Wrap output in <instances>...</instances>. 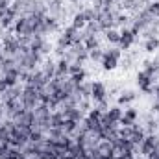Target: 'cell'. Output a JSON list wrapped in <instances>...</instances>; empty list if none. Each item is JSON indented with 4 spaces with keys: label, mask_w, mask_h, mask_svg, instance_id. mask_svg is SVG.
<instances>
[{
    "label": "cell",
    "mask_w": 159,
    "mask_h": 159,
    "mask_svg": "<svg viewBox=\"0 0 159 159\" xmlns=\"http://www.w3.org/2000/svg\"><path fill=\"white\" fill-rule=\"evenodd\" d=\"M120 59V50L119 48H113L109 52H104V57H102V67L106 70H113L117 65H119Z\"/></svg>",
    "instance_id": "6da1fadb"
},
{
    "label": "cell",
    "mask_w": 159,
    "mask_h": 159,
    "mask_svg": "<svg viewBox=\"0 0 159 159\" xmlns=\"http://www.w3.org/2000/svg\"><path fill=\"white\" fill-rule=\"evenodd\" d=\"M15 32L19 35H34V28H32V20L30 17H20L15 20Z\"/></svg>",
    "instance_id": "7a4b0ae2"
},
{
    "label": "cell",
    "mask_w": 159,
    "mask_h": 159,
    "mask_svg": "<svg viewBox=\"0 0 159 159\" xmlns=\"http://www.w3.org/2000/svg\"><path fill=\"white\" fill-rule=\"evenodd\" d=\"M106 96H107V91H106V85L104 83H100V81H94L93 85H91V98L94 100V102H104L106 100Z\"/></svg>",
    "instance_id": "3957f363"
},
{
    "label": "cell",
    "mask_w": 159,
    "mask_h": 159,
    "mask_svg": "<svg viewBox=\"0 0 159 159\" xmlns=\"http://www.w3.org/2000/svg\"><path fill=\"white\" fill-rule=\"evenodd\" d=\"M137 85H139V89H143V91H150L152 85H154V76L148 74L146 70H141V72L137 74Z\"/></svg>",
    "instance_id": "277c9868"
},
{
    "label": "cell",
    "mask_w": 159,
    "mask_h": 159,
    "mask_svg": "<svg viewBox=\"0 0 159 159\" xmlns=\"http://www.w3.org/2000/svg\"><path fill=\"white\" fill-rule=\"evenodd\" d=\"M159 146V141L156 135H146L144 137V141L141 143V152L144 154V156H150V152L154 150V148H157Z\"/></svg>",
    "instance_id": "5b68a950"
},
{
    "label": "cell",
    "mask_w": 159,
    "mask_h": 159,
    "mask_svg": "<svg viewBox=\"0 0 159 159\" xmlns=\"http://www.w3.org/2000/svg\"><path fill=\"white\" fill-rule=\"evenodd\" d=\"M2 48H4V56H15L20 50V44H19V41L13 39V37H6Z\"/></svg>",
    "instance_id": "8992f818"
},
{
    "label": "cell",
    "mask_w": 159,
    "mask_h": 159,
    "mask_svg": "<svg viewBox=\"0 0 159 159\" xmlns=\"http://www.w3.org/2000/svg\"><path fill=\"white\" fill-rule=\"evenodd\" d=\"M133 41H135V37L131 35V32H129V30H126V28H124V30L120 32L119 44H120V48H122V50H128V48L133 44Z\"/></svg>",
    "instance_id": "52a82bcc"
},
{
    "label": "cell",
    "mask_w": 159,
    "mask_h": 159,
    "mask_svg": "<svg viewBox=\"0 0 159 159\" xmlns=\"http://www.w3.org/2000/svg\"><path fill=\"white\" fill-rule=\"evenodd\" d=\"M65 115H63V111L61 113H54V115H50V128H54V129H63V124H65Z\"/></svg>",
    "instance_id": "ba28073f"
},
{
    "label": "cell",
    "mask_w": 159,
    "mask_h": 159,
    "mask_svg": "<svg viewBox=\"0 0 159 159\" xmlns=\"http://www.w3.org/2000/svg\"><path fill=\"white\" fill-rule=\"evenodd\" d=\"M122 115H124V111L120 109V107H109L107 111H106V119L111 120V122H120V119H122Z\"/></svg>",
    "instance_id": "9c48e42d"
},
{
    "label": "cell",
    "mask_w": 159,
    "mask_h": 159,
    "mask_svg": "<svg viewBox=\"0 0 159 159\" xmlns=\"http://www.w3.org/2000/svg\"><path fill=\"white\" fill-rule=\"evenodd\" d=\"M87 26V20H85V15H83V11H80L74 15V20H72V28H76V30H83Z\"/></svg>",
    "instance_id": "30bf717a"
},
{
    "label": "cell",
    "mask_w": 159,
    "mask_h": 159,
    "mask_svg": "<svg viewBox=\"0 0 159 159\" xmlns=\"http://www.w3.org/2000/svg\"><path fill=\"white\" fill-rule=\"evenodd\" d=\"M78 128H80V126H78V122H76V120L67 119V120H65V124H63V133H65V135H70V133H74Z\"/></svg>",
    "instance_id": "8fae6325"
},
{
    "label": "cell",
    "mask_w": 159,
    "mask_h": 159,
    "mask_svg": "<svg viewBox=\"0 0 159 159\" xmlns=\"http://www.w3.org/2000/svg\"><path fill=\"white\" fill-rule=\"evenodd\" d=\"M69 65H70L69 59L63 57V59L56 65V76H63V74H67V72H69Z\"/></svg>",
    "instance_id": "7c38bea8"
},
{
    "label": "cell",
    "mask_w": 159,
    "mask_h": 159,
    "mask_svg": "<svg viewBox=\"0 0 159 159\" xmlns=\"http://www.w3.org/2000/svg\"><path fill=\"white\" fill-rule=\"evenodd\" d=\"M157 48H159V39L157 37L152 35V37L146 39V43H144V50H146V52H156Z\"/></svg>",
    "instance_id": "4fadbf2b"
},
{
    "label": "cell",
    "mask_w": 159,
    "mask_h": 159,
    "mask_svg": "<svg viewBox=\"0 0 159 159\" xmlns=\"http://www.w3.org/2000/svg\"><path fill=\"white\" fill-rule=\"evenodd\" d=\"M83 80H85V72L80 70V72H76V74H70V80H69V81H70L74 87H78V85L83 83Z\"/></svg>",
    "instance_id": "5bb4252c"
},
{
    "label": "cell",
    "mask_w": 159,
    "mask_h": 159,
    "mask_svg": "<svg viewBox=\"0 0 159 159\" xmlns=\"http://www.w3.org/2000/svg\"><path fill=\"white\" fill-rule=\"evenodd\" d=\"M106 39L109 41V43H115V44H119V41H120V34L117 32V30L109 28V30L106 32Z\"/></svg>",
    "instance_id": "9a60e30c"
},
{
    "label": "cell",
    "mask_w": 159,
    "mask_h": 159,
    "mask_svg": "<svg viewBox=\"0 0 159 159\" xmlns=\"http://www.w3.org/2000/svg\"><path fill=\"white\" fill-rule=\"evenodd\" d=\"M135 100V93H131V91H128V93H124V94H120L119 96V104H129V102H133Z\"/></svg>",
    "instance_id": "2e32d148"
},
{
    "label": "cell",
    "mask_w": 159,
    "mask_h": 159,
    "mask_svg": "<svg viewBox=\"0 0 159 159\" xmlns=\"http://www.w3.org/2000/svg\"><path fill=\"white\" fill-rule=\"evenodd\" d=\"M146 13H148L150 17H152V15H154V17H159V2H154V4L146 9Z\"/></svg>",
    "instance_id": "e0dca14e"
},
{
    "label": "cell",
    "mask_w": 159,
    "mask_h": 159,
    "mask_svg": "<svg viewBox=\"0 0 159 159\" xmlns=\"http://www.w3.org/2000/svg\"><path fill=\"white\" fill-rule=\"evenodd\" d=\"M89 57H91V59H100V61H102V57H104V52H100L98 48H94V50H89Z\"/></svg>",
    "instance_id": "ac0fdd59"
},
{
    "label": "cell",
    "mask_w": 159,
    "mask_h": 159,
    "mask_svg": "<svg viewBox=\"0 0 159 159\" xmlns=\"http://www.w3.org/2000/svg\"><path fill=\"white\" fill-rule=\"evenodd\" d=\"M80 70H83L81 69V63H72V65H69V74H76V72H80Z\"/></svg>",
    "instance_id": "d6986e66"
},
{
    "label": "cell",
    "mask_w": 159,
    "mask_h": 159,
    "mask_svg": "<svg viewBox=\"0 0 159 159\" xmlns=\"http://www.w3.org/2000/svg\"><path fill=\"white\" fill-rule=\"evenodd\" d=\"M89 117H91V119L100 120V119H102V111H100L98 107H94V109H91V111H89Z\"/></svg>",
    "instance_id": "ffe728a7"
},
{
    "label": "cell",
    "mask_w": 159,
    "mask_h": 159,
    "mask_svg": "<svg viewBox=\"0 0 159 159\" xmlns=\"http://www.w3.org/2000/svg\"><path fill=\"white\" fill-rule=\"evenodd\" d=\"M154 91H156V94H157V102H159V87H156Z\"/></svg>",
    "instance_id": "44dd1931"
},
{
    "label": "cell",
    "mask_w": 159,
    "mask_h": 159,
    "mask_svg": "<svg viewBox=\"0 0 159 159\" xmlns=\"http://www.w3.org/2000/svg\"><path fill=\"white\" fill-rule=\"evenodd\" d=\"M70 2H78V0H70Z\"/></svg>",
    "instance_id": "7402d4cb"
}]
</instances>
